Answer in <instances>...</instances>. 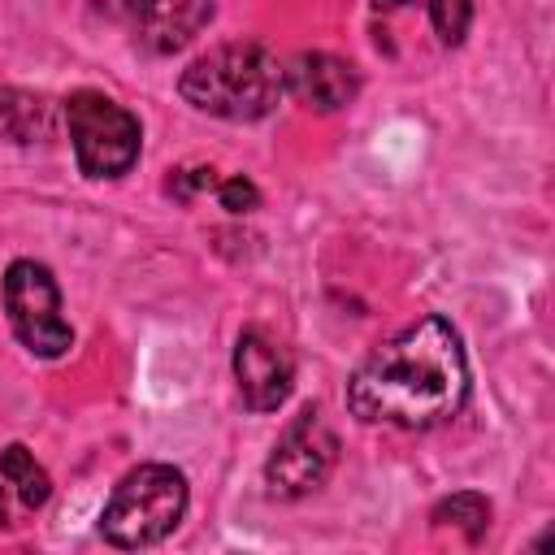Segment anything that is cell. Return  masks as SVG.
Here are the masks:
<instances>
[{"label": "cell", "instance_id": "11", "mask_svg": "<svg viewBox=\"0 0 555 555\" xmlns=\"http://www.w3.org/2000/svg\"><path fill=\"white\" fill-rule=\"evenodd\" d=\"M0 481L17 494L22 512H39L48 503V494H52V477L43 473V464H35V455L22 442H9L0 451Z\"/></svg>", "mask_w": 555, "mask_h": 555}, {"label": "cell", "instance_id": "7", "mask_svg": "<svg viewBox=\"0 0 555 555\" xmlns=\"http://www.w3.org/2000/svg\"><path fill=\"white\" fill-rule=\"evenodd\" d=\"M234 382L251 412H278L295 390V360L264 330H243L234 343Z\"/></svg>", "mask_w": 555, "mask_h": 555}, {"label": "cell", "instance_id": "3", "mask_svg": "<svg viewBox=\"0 0 555 555\" xmlns=\"http://www.w3.org/2000/svg\"><path fill=\"white\" fill-rule=\"evenodd\" d=\"M186 503H191V490H186L182 468L139 464L113 486V494L100 512V533L117 551L156 546L182 525Z\"/></svg>", "mask_w": 555, "mask_h": 555}, {"label": "cell", "instance_id": "9", "mask_svg": "<svg viewBox=\"0 0 555 555\" xmlns=\"http://www.w3.org/2000/svg\"><path fill=\"white\" fill-rule=\"evenodd\" d=\"M130 13H134V39L147 52L169 56L212 22V0H134Z\"/></svg>", "mask_w": 555, "mask_h": 555}, {"label": "cell", "instance_id": "5", "mask_svg": "<svg viewBox=\"0 0 555 555\" xmlns=\"http://www.w3.org/2000/svg\"><path fill=\"white\" fill-rule=\"evenodd\" d=\"M4 312L17 334V343L39 360H61L74 347V325L61 312V291L48 264L39 260H13L4 269Z\"/></svg>", "mask_w": 555, "mask_h": 555}, {"label": "cell", "instance_id": "15", "mask_svg": "<svg viewBox=\"0 0 555 555\" xmlns=\"http://www.w3.org/2000/svg\"><path fill=\"white\" fill-rule=\"evenodd\" d=\"M217 199H221L225 212H251V208H260V191H256V182L243 178V173L217 182Z\"/></svg>", "mask_w": 555, "mask_h": 555}, {"label": "cell", "instance_id": "2", "mask_svg": "<svg viewBox=\"0 0 555 555\" xmlns=\"http://www.w3.org/2000/svg\"><path fill=\"white\" fill-rule=\"evenodd\" d=\"M178 91L191 108L208 117L260 121L278 108L286 91V69L264 43H221L182 69Z\"/></svg>", "mask_w": 555, "mask_h": 555}, {"label": "cell", "instance_id": "4", "mask_svg": "<svg viewBox=\"0 0 555 555\" xmlns=\"http://www.w3.org/2000/svg\"><path fill=\"white\" fill-rule=\"evenodd\" d=\"M65 126L74 143V160L87 178H126L143 152V126L130 108L108 100L104 91H74L65 104Z\"/></svg>", "mask_w": 555, "mask_h": 555}, {"label": "cell", "instance_id": "8", "mask_svg": "<svg viewBox=\"0 0 555 555\" xmlns=\"http://www.w3.org/2000/svg\"><path fill=\"white\" fill-rule=\"evenodd\" d=\"M286 91L317 113H338L360 95V74L334 52H299L286 69Z\"/></svg>", "mask_w": 555, "mask_h": 555}, {"label": "cell", "instance_id": "14", "mask_svg": "<svg viewBox=\"0 0 555 555\" xmlns=\"http://www.w3.org/2000/svg\"><path fill=\"white\" fill-rule=\"evenodd\" d=\"M217 186V169H208V165H191V169H173V178L165 182V191L173 195V199H182V204H191L199 191H212Z\"/></svg>", "mask_w": 555, "mask_h": 555}, {"label": "cell", "instance_id": "12", "mask_svg": "<svg viewBox=\"0 0 555 555\" xmlns=\"http://www.w3.org/2000/svg\"><path fill=\"white\" fill-rule=\"evenodd\" d=\"M429 520H434L438 529H460L468 542H477V538L486 533V525H490V503H486V494H477V490H460V494H447V499L429 512Z\"/></svg>", "mask_w": 555, "mask_h": 555}, {"label": "cell", "instance_id": "1", "mask_svg": "<svg viewBox=\"0 0 555 555\" xmlns=\"http://www.w3.org/2000/svg\"><path fill=\"white\" fill-rule=\"evenodd\" d=\"M468 399V360L447 317H421L369 351L347 382V408L364 425L434 429Z\"/></svg>", "mask_w": 555, "mask_h": 555}, {"label": "cell", "instance_id": "6", "mask_svg": "<svg viewBox=\"0 0 555 555\" xmlns=\"http://www.w3.org/2000/svg\"><path fill=\"white\" fill-rule=\"evenodd\" d=\"M334 460H338L334 429L325 425L321 408H304L282 429V438L273 442V451L264 460L269 494H278V499H304V494L321 490L325 477H330V468H334Z\"/></svg>", "mask_w": 555, "mask_h": 555}, {"label": "cell", "instance_id": "17", "mask_svg": "<svg viewBox=\"0 0 555 555\" xmlns=\"http://www.w3.org/2000/svg\"><path fill=\"white\" fill-rule=\"evenodd\" d=\"M403 4H408V0H373L377 13H390V9H403Z\"/></svg>", "mask_w": 555, "mask_h": 555}, {"label": "cell", "instance_id": "10", "mask_svg": "<svg viewBox=\"0 0 555 555\" xmlns=\"http://www.w3.org/2000/svg\"><path fill=\"white\" fill-rule=\"evenodd\" d=\"M56 130V113L43 95L17 91V87H0V139L13 143H43Z\"/></svg>", "mask_w": 555, "mask_h": 555}, {"label": "cell", "instance_id": "16", "mask_svg": "<svg viewBox=\"0 0 555 555\" xmlns=\"http://www.w3.org/2000/svg\"><path fill=\"white\" fill-rule=\"evenodd\" d=\"M0 525H4V529L17 525V516H13V507H9V486H0Z\"/></svg>", "mask_w": 555, "mask_h": 555}, {"label": "cell", "instance_id": "13", "mask_svg": "<svg viewBox=\"0 0 555 555\" xmlns=\"http://www.w3.org/2000/svg\"><path fill=\"white\" fill-rule=\"evenodd\" d=\"M429 26L447 48L464 43L473 26V0H429Z\"/></svg>", "mask_w": 555, "mask_h": 555}]
</instances>
